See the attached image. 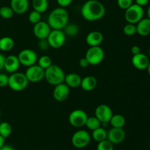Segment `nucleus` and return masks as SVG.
<instances>
[{"label": "nucleus", "mask_w": 150, "mask_h": 150, "mask_svg": "<svg viewBox=\"0 0 150 150\" xmlns=\"http://www.w3.org/2000/svg\"><path fill=\"white\" fill-rule=\"evenodd\" d=\"M105 52L100 45L91 46L88 48L85 54V58L87 59L89 65L96 66L100 64L104 59Z\"/></svg>", "instance_id": "nucleus-6"}, {"label": "nucleus", "mask_w": 150, "mask_h": 150, "mask_svg": "<svg viewBox=\"0 0 150 150\" xmlns=\"http://www.w3.org/2000/svg\"><path fill=\"white\" fill-rule=\"evenodd\" d=\"M149 106H150V100H149Z\"/></svg>", "instance_id": "nucleus-49"}, {"label": "nucleus", "mask_w": 150, "mask_h": 150, "mask_svg": "<svg viewBox=\"0 0 150 150\" xmlns=\"http://www.w3.org/2000/svg\"><path fill=\"white\" fill-rule=\"evenodd\" d=\"M81 13L83 18L88 21L100 20L105 14V7L98 0H87L82 5Z\"/></svg>", "instance_id": "nucleus-1"}, {"label": "nucleus", "mask_w": 150, "mask_h": 150, "mask_svg": "<svg viewBox=\"0 0 150 150\" xmlns=\"http://www.w3.org/2000/svg\"><path fill=\"white\" fill-rule=\"evenodd\" d=\"M47 22L51 29L62 30L69 22V13L64 7H57L48 15Z\"/></svg>", "instance_id": "nucleus-2"}, {"label": "nucleus", "mask_w": 150, "mask_h": 150, "mask_svg": "<svg viewBox=\"0 0 150 150\" xmlns=\"http://www.w3.org/2000/svg\"><path fill=\"white\" fill-rule=\"evenodd\" d=\"M125 131L123 127H111L107 131V139L113 144H119L125 140Z\"/></svg>", "instance_id": "nucleus-14"}, {"label": "nucleus", "mask_w": 150, "mask_h": 150, "mask_svg": "<svg viewBox=\"0 0 150 150\" xmlns=\"http://www.w3.org/2000/svg\"><path fill=\"white\" fill-rule=\"evenodd\" d=\"M123 32L126 36L131 37L137 34L136 30V25L133 23H127L123 27Z\"/></svg>", "instance_id": "nucleus-32"}, {"label": "nucleus", "mask_w": 150, "mask_h": 150, "mask_svg": "<svg viewBox=\"0 0 150 150\" xmlns=\"http://www.w3.org/2000/svg\"><path fill=\"white\" fill-rule=\"evenodd\" d=\"M113 114L111 108L106 104H100L95 108V116L100 120L101 124H108Z\"/></svg>", "instance_id": "nucleus-12"}, {"label": "nucleus", "mask_w": 150, "mask_h": 150, "mask_svg": "<svg viewBox=\"0 0 150 150\" xmlns=\"http://www.w3.org/2000/svg\"><path fill=\"white\" fill-rule=\"evenodd\" d=\"M0 116H1V110H0Z\"/></svg>", "instance_id": "nucleus-48"}, {"label": "nucleus", "mask_w": 150, "mask_h": 150, "mask_svg": "<svg viewBox=\"0 0 150 150\" xmlns=\"http://www.w3.org/2000/svg\"><path fill=\"white\" fill-rule=\"evenodd\" d=\"M91 141V136L85 130H77L73 133L71 139V143L77 149H82L89 145Z\"/></svg>", "instance_id": "nucleus-8"}, {"label": "nucleus", "mask_w": 150, "mask_h": 150, "mask_svg": "<svg viewBox=\"0 0 150 150\" xmlns=\"http://www.w3.org/2000/svg\"><path fill=\"white\" fill-rule=\"evenodd\" d=\"M5 56L0 53V71L2 69H4V60H5Z\"/></svg>", "instance_id": "nucleus-41"}, {"label": "nucleus", "mask_w": 150, "mask_h": 150, "mask_svg": "<svg viewBox=\"0 0 150 150\" xmlns=\"http://www.w3.org/2000/svg\"><path fill=\"white\" fill-rule=\"evenodd\" d=\"M137 34L140 36L146 37L150 35V19L143 18L136 23Z\"/></svg>", "instance_id": "nucleus-21"}, {"label": "nucleus", "mask_w": 150, "mask_h": 150, "mask_svg": "<svg viewBox=\"0 0 150 150\" xmlns=\"http://www.w3.org/2000/svg\"><path fill=\"white\" fill-rule=\"evenodd\" d=\"M37 64L42 67V69L45 70L52 64V60L51 58L48 55H42L40 58H38Z\"/></svg>", "instance_id": "nucleus-30"}, {"label": "nucleus", "mask_w": 150, "mask_h": 150, "mask_svg": "<svg viewBox=\"0 0 150 150\" xmlns=\"http://www.w3.org/2000/svg\"><path fill=\"white\" fill-rule=\"evenodd\" d=\"M29 81L25 73L16 72L9 76L8 86L13 91L20 92L26 89L29 84Z\"/></svg>", "instance_id": "nucleus-4"}, {"label": "nucleus", "mask_w": 150, "mask_h": 150, "mask_svg": "<svg viewBox=\"0 0 150 150\" xmlns=\"http://www.w3.org/2000/svg\"><path fill=\"white\" fill-rule=\"evenodd\" d=\"M9 76L5 73H0V87H6L8 86Z\"/></svg>", "instance_id": "nucleus-37"}, {"label": "nucleus", "mask_w": 150, "mask_h": 150, "mask_svg": "<svg viewBox=\"0 0 150 150\" xmlns=\"http://www.w3.org/2000/svg\"><path fill=\"white\" fill-rule=\"evenodd\" d=\"M32 5L34 10L43 13L48 10V0H32Z\"/></svg>", "instance_id": "nucleus-25"}, {"label": "nucleus", "mask_w": 150, "mask_h": 150, "mask_svg": "<svg viewBox=\"0 0 150 150\" xmlns=\"http://www.w3.org/2000/svg\"><path fill=\"white\" fill-rule=\"evenodd\" d=\"M38 48L40 50H42V51H46V50H48V48L50 47L49 43H48V40H47V38L46 39L38 40Z\"/></svg>", "instance_id": "nucleus-36"}, {"label": "nucleus", "mask_w": 150, "mask_h": 150, "mask_svg": "<svg viewBox=\"0 0 150 150\" xmlns=\"http://www.w3.org/2000/svg\"><path fill=\"white\" fill-rule=\"evenodd\" d=\"M146 70H147L148 74H149V76H150V62H149V65H148L147 68H146Z\"/></svg>", "instance_id": "nucleus-46"}, {"label": "nucleus", "mask_w": 150, "mask_h": 150, "mask_svg": "<svg viewBox=\"0 0 150 150\" xmlns=\"http://www.w3.org/2000/svg\"><path fill=\"white\" fill-rule=\"evenodd\" d=\"M133 4V0H117V4L119 7L125 10Z\"/></svg>", "instance_id": "nucleus-35"}, {"label": "nucleus", "mask_w": 150, "mask_h": 150, "mask_svg": "<svg viewBox=\"0 0 150 150\" xmlns=\"http://www.w3.org/2000/svg\"><path fill=\"white\" fill-rule=\"evenodd\" d=\"M29 7V0H10V7L16 14H24L27 12Z\"/></svg>", "instance_id": "nucleus-18"}, {"label": "nucleus", "mask_w": 150, "mask_h": 150, "mask_svg": "<svg viewBox=\"0 0 150 150\" xmlns=\"http://www.w3.org/2000/svg\"><path fill=\"white\" fill-rule=\"evenodd\" d=\"M15 42L10 37H3L0 38V51H10L13 48Z\"/></svg>", "instance_id": "nucleus-23"}, {"label": "nucleus", "mask_w": 150, "mask_h": 150, "mask_svg": "<svg viewBox=\"0 0 150 150\" xmlns=\"http://www.w3.org/2000/svg\"><path fill=\"white\" fill-rule=\"evenodd\" d=\"M13 128L11 125L7 122H3L0 123V135L4 139H7L11 135Z\"/></svg>", "instance_id": "nucleus-29"}, {"label": "nucleus", "mask_w": 150, "mask_h": 150, "mask_svg": "<svg viewBox=\"0 0 150 150\" xmlns=\"http://www.w3.org/2000/svg\"><path fill=\"white\" fill-rule=\"evenodd\" d=\"M79 66H80L81 67H82V68H86V67H87L89 65V62H88L87 59H86L85 57H83V58H81L80 60H79Z\"/></svg>", "instance_id": "nucleus-39"}, {"label": "nucleus", "mask_w": 150, "mask_h": 150, "mask_svg": "<svg viewBox=\"0 0 150 150\" xmlns=\"http://www.w3.org/2000/svg\"><path fill=\"white\" fill-rule=\"evenodd\" d=\"M26 78L29 82L31 83H38L44 79L45 76V70L40 67L38 64L28 67L25 72Z\"/></svg>", "instance_id": "nucleus-11"}, {"label": "nucleus", "mask_w": 150, "mask_h": 150, "mask_svg": "<svg viewBox=\"0 0 150 150\" xmlns=\"http://www.w3.org/2000/svg\"><path fill=\"white\" fill-rule=\"evenodd\" d=\"M62 30L64 33L65 34L66 36L75 37L79 34V27L76 23H69L68 22V23L64 26Z\"/></svg>", "instance_id": "nucleus-27"}, {"label": "nucleus", "mask_w": 150, "mask_h": 150, "mask_svg": "<svg viewBox=\"0 0 150 150\" xmlns=\"http://www.w3.org/2000/svg\"><path fill=\"white\" fill-rule=\"evenodd\" d=\"M50 47L53 48H60L64 45L66 41V35L61 29H51L47 38Z\"/></svg>", "instance_id": "nucleus-7"}, {"label": "nucleus", "mask_w": 150, "mask_h": 150, "mask_svg": "<svg viewBox=\"0 0 150 150\" xmlns=\"http://www.w3.org/2000/svg\"><path fill=\"white\" fill-rule=\"evenodd\" d=\"M97 150H114V144L108 139L98 142Z\"/></svg>", "instance_id": "nucleus-33"}, {"label": "nucleus", "mask_w": 150, "mask_h": 150, "mask_svg": "<svg viewBox=\"0 0 150 150\" xmlns=\"http://www.w3.org/2000/svg\"><path fill=\"white\" fill-rule=\"evenodd\" d=\"M70 88L65 83H61L54 86L53 90V97L58 102H63L68 98Z\"/></svg>", "instance_id": "nucleus-13"}, {"label": "nucleus", "mask_w": 150, "mask_h": 150, "mask_svg": "<svg viewBox=\"0 0 150 150\" xmlns=\"http://www.w3.org/2000/svg\"><path fill=\"white\" fill-rule=\"evenodd\" d=\"M144 16V10L143 7L138 4H133L125 11V18L127 23L136 24L142 20Z\"/></svg>", "instance_id": "nucleus-5"}, {"label": "nucleus", "mask_w": 150, "mask_h": 150, "mask_svg": "<svg viewBox=\"0 0 150 150\" xmlns=\"http://www.w3.org/2000/svg\"><path fill=\"white\" fill-rule=\"evenodd\" d=\"M65 77V73L64 70L57 64H51L49 67L45 70V76L44 79H45L49 84L56 86L57 84L63 83Z\"/></svg>", "instance_id": "nucleus-3"}, {"label": "nucleus", "mask_w": 150, "mask_h": 150, "mask_svg": "<svg viewBox=\"0 0 150 150\" xmlns=\"http://www.w3.org/2000/svg\"><path fill=\"white\" fill-rule=\"evenodd\" d=\"M18 58L20 62L21 65L27 67L37 64L38 59V57L36 52L29 48H25V49L21 50L18 54Z\"/></svg>", "instance_id": "nucleus-9"}, {"label": "nucleus", "mask_w": 150, "mask_h": 150, "mask_svg": "<svg viewBox=\"0 0 150 150\" xmlns=\"http://www.w3.org/2000/svg\"><path fill=\"white\" fill-rule=\"evenodd\" d=\"M20 62H19L18 56L16 55H9L5 57L4 64V69L9 73H13L18 72L19 67H20Z\"/></svg>", "instance_id": "nucleus-17"}, {"label": "nucleus", "mask_w": 150, "mask_h": 150, "mask_svg": "<svg viewBox=\"0 0 150 150\" xmlns=\"http://www.w3.org/2000/svg\"><path fill=\"white\" fill-rule=\"evenodd\" d=\"M149 2V0H136V4L139 6H142V7L146 6Z\"/></svg>", "instance_id": "nucleus-42"}, {"label": "nucleus", "mask_w": 150, "mask_h": 150, "mask_svg": "<svg viewBox=\"0 0 150 150\" xmlns=\"http://www.w3.org/2000/svg\"><path fill=\"white\" fill-rule=\"evenodd\" d=\"M148 57H149V58L150 59V48H149V51H148Z\"/></svg>", "instance_id": "nucleus-47"}, {"label": "nucleus", "mask_w": 150, "mask_h": 150, "mask_svg": "<svg viewBox=\"0 0 150 150\" xmlns=\"http://www.w3.org/2000/svg\"><path fill=\"white\" fill-rule=\"evenodd\" d=\"M98 85V80L95 76H87L83 78L81 83V87L86 92H90L94 90Z\"/></svg>", "instance_id": "nucleus-22"}, {"label": "nucleus", "mask_w": 150, "mask_h": 150, "mask_svg": "<svg viewBox=\"0 0 150 150\" xmlns=\"http://www.w3.org/2000/svg\"><path fill=\"white\" fill-rule=\"evenodd\" d=\"M57 2L59 7L65 8V7H68L72 4L73 0H57Z\"/></svg>", "instance_id": "nucleus-38"}, {"label": "nucleus", "mask_w": 150, "mask_h": 150, "mask_svg": "<svg viewBox=\"0 0 150 150\" xmlns=\"http://www.w3.org/2000/svg\"><path fill=\"white\" fill-rule=\"evenodd\" d=\"M130 51H131V53L133 55H136V54H139V53L141 52V48L139 46L135 45H133V46L131 47V48H130Z\"/></svg>", "instance_id": "nucleus-40"}, {"label": "nucleus", "mask_w": 150, "mask_h": 150, "mask_svg": "<svg viewBox=\"0 0 150 150\" xmlns=\"http://www.w3.org/2000/svg\"><path fill=\"white\" fill-rule=\"evenodd\" d=\"M125 123L126 120L125 117L120 114H113L109 122V124L113 127H123Z\"/></svg>", "instance_id": "nucleus-24"}, {"label": "nucleus", "mask_w": 150, "mask_h": 150, "mask_svg": "<svg viewBox=\"0 0 150 150\" xmlns=\"http://www.w3.org/2000/svg\"><path fill=\"white\" fill-rule=\"evenodd\" d=\"M0 150H15V149L12 146H10V145L4 144L0 148Z\"/></svg>", "instance_id": "nucleus-43"}, {"label": "nucleus", "mask_w": 150, "mask_h": 150, "mask_svg": "<svg viewBox=\"0 0 150 150\" xmlns=\"http://www.w3.org/2000/svg\"><path fill=\"white\" fill-rule=\"evenodd\" d=\"M51 31V28L50 27L48 22L40 21L34 24L33 33L38 40L46 39Z\"/></svg>", "instance_id": "nucleus-15"}, {"label": "nucleus", "mask_w": 150, "mask_h": 150, "mask_svg": "<svg viewBox=\"0 0 150 150\" xmlns=\"http://www.w3.org/2000/svg\"><path fill=\"white\" fill-rule=\"evenodd\" d=\"M88 115L82 109L73 110L68 116V122L73 127H81L85 126Z\"/></svg>", "instance_id": "nucleus-10"}, {"label": "nucleus", "mask_w": 150, "mask_h": 150, "mask_svg": "<svg viewBox=\"0 0 150 150\" xmlns=\"http://www.w3.org/2000/svg\"><path fill=\"white\" fill-rule=\"evenodd\" d=\"M0 7H1V6H0Z\"/></svg>", "instance_id": "nucleus-50"}, {"label": "nucleus", "mask_w": 150, "mask_h": 150, "mask_svg": "<svg viewBox=\"0 0 150 150\" xmlns=\"http://www.w3.org/2000/svg\"><path fill=\"white\" fill-rule=\"evenodd\" d=\"M41 14L42 13H39V12L36 11V10H32L30 12L28 16V19H29V22L32 24H35V23H38L41 21Z\"/></svg>", "instance_id": "nucleus-34"}, {"label": "nucleus", "mask_w": 150, "mask_h": 150, "mask_svg": "<svg viewBox=\"0 0 150 150\" xmlns=\"http://www.w3.org/2000/svg\"><path fill=\"white\" fill-rule=\"evenodd\" d=\"M14 15L13 9L10 6H3L0 7V17L4 19H10Z\"/></svg>", "instance_id": "nucleus-31"}, {"label": "nucleus", "mask_w": 150, "mask_h": 150, "mask_svg": "<svg viewBox=\"0 0 150 150\" xmlns=\"http://www.w3.org/2000/svg\"><path fill=\"white\" fill-rule=\"evenodd\" d=\"M150 59L147 55L140 52L139 54L133 55L131 62L133 67L139 70H146L149 64Z\"/></svg>", "instance_id": "nucleus-16"}, {"label": "nucleus", "mask_w": 150, "mask_h": 150, "mask_svg": "<svg viewBox=\"0 0 150 150\" xmlns=\"http://www.w3.org/2000/svg\"><path fill=\"white\" fill-rule=\"evenodd\" d=\"M92 137L97 142H100L102 141L105 140V139H107L106 130L100 126L98 128L92 130Z\"/></svg>", "instance_id": "nucleus-26"}, {"label": "nucleus", "mask_w": 150, "mask_h": 150, "mask_svg": "<svg viewBox=\"0 0 150 150\" xmlns=\"http://www.w3.org/2000/svg\"><path fill=\"white\" fill-rule=\"evenodd\" d=\"M146 13H147V18H148L150 19V5L149 6V7H148L147 12H146Z\"/></svg>", "instance_id": "nucleus-45"}, {"label": "nucleus", "mask_w": 150, "mask_h": 150, "mask_svg": "<svg viewBox=\"0 0 150 150\" xmlns=\"http://www.w3.org/2000/svg\"><path fill=\"white\" fill-rule=\"evenodd\" d=\"M85 126H86L89 130H92H92H95V129L100 127L101 122L95 116H93V117H88L86 122V124H85Z\"/></svg>", "instance_id": "nucleus-28"}, {"label": "nucleus", "mask_w": 150, "mask_h": 150, "mask_svg": "<svg viewBox=\"0 0 150 150\" xmlns=\"http://www.w3.org/2000/svg\"><path fill=\"white\" fill-rule=\"evenodd\" d=\"M103 41V35L99 31L90 32L86 37V42L89 47L98 46Z\"/></svg>", "instance_id": "nucleus-19"}, {"label": "nucleus", "mask_w": 150, "mask_h": 150, "mask_svg": "<svg viewBox=\"0 0 150 150\" xmlns=\"http://www.w3.org/2000/svg\"><path fill=\"white\" fill-rule=\"evenodd\" d=\"M4 142H5V139H4V138H3L2 136L0 135V148H1V146L4 144Z\"/></svg>", "instance_id": "nucleus-44"}, {"label": "nucleus", "mask_w": 150, "mask_h": 150, "mask_svg": "<svg viewBox=\"0 0 150 150\" xmlns=\"http://www.w3.org/2000/svg\"><path fill=\"white\" fill-rule=\"evenodd\" d=\"M82 78L78 73H70L65 74L64 83H65L70 88H78L80 87L81 83Z\"/></svg>", "instance_id": "nucleus-20"}]
</instances>
